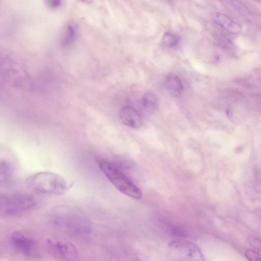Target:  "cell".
I'll return each mask as SVG.
<instances>
[{
  "label": "cell",
  "instance_id": "19",
  "mask_svg": "<svg viewBox=\"0 0 261 261\" xmlns=\"http://www.w3.org/2000/svg\"><path fill=\"white\" fill-rule=\"evenodd\" d=\"M134 261H141V260H134Z\"/></svg>",
  "mask_w": 261,
  "mask_h": 261
},
{
  "label": "cell",
  "instance_id": "14",
  "mask_svg": "<svg viewBox=\"0 0 261 261\" xmlns=\"http://www.w3.org/2000/svg\"><path fill=\"white\" fill-rule=\"evenodd\" d=\"M76 36L77 30L75 26L72 24L67 25L61 39V45L63 47L71 45L75 41Z\"/></svg>",
  "mask_w": 261,
  "mask_h": 261
},
{
  "label": "cell",
  "instance_id": "4",
  "mask_svg": "<svg viewBox=\"0 0 261 261\" xmlns=\"http://www.w3.org/2000/svg\"><path fill=\"white\" fill-rule=\"evenodd\" d=\"M53 224L62 231L73 236L84 237L91 232V226L88 220L76 213L58 214L53 219Z\"/></svg>",
  "mask_w": 261,
  "mask_h": 261
},
{
  "label": "cell",
  "instance_id": "8",
  "mask_svg": "<svg viewBox=\"0 0 261 261\" xmlns=\"http://www.w3.org/2000/svg\"><path fill=\"white\" fill-rule=\"evenodd\" d=\"M119 117L124 124L133 128H140L143 124L141 115L132 107H122L119 111Z\"/></svg>",
  "mask_w": 261,
  "mask_h": 261
},
{
  "label": "cell",
  "instance_id": "6",
  "mask_svg": "<svg viewBox=\"0 0 261 261\" xmlns=\"http://www.w3.org/2000/svg\"><path fill=\"white\" fill-rule=\"evenodd\" d=\"M14 248L24 256L36 258L40 255L39 244L34 239L21 233H15L11 238Z\"/></svg>",
  "mask_w": 261,
  "mask_h": 261
},
{
  "label": "cell",
  "instance_id": "11",
  "mask_svg": "<svg viewBox=\"0 0 261 261\" xmlns=\"http://www.w3.org/2000/svg\"><path fill=\"white\" fill-rule=\"evenodd\" d=\"M225 3L228 8L249 22H255L257 21V17L259 18L254 10L242 2L229 1Z\"/></svg>",
  "mask_w": 261,
  "mask_h": 261
},
{
  "label": "cell",
  "instance_id": "3",
  "mask_svg": "<svg viewBox=\"0 0 261 261\" xmlns=\"http://www.w3.org/2000/svg\"><path fill=\"white\" fill-rule=\"evenodd\" d=\"M37 199L28 194L13 193L2 196L0 212L7 216H16L28 212L38 206Z\"/></svg>",
  "mask_w": 261,
  "mask_h": 261
},
{
  "label": "cell",
  "instance_id": "5",
  "mask_svg": "<svg viewBox=\"0 0 261 261\" xmlns=\"http://www.w3.org/2000/svg\"><path fill=\"white\" fill-rule=\"evenodd\" d=\"M167 252L170 261H205L199 247L187 240H176L171 242Z\"/></svg>",
  "mask_w": 261,
  "mask_h": 261
},
{
  "label": "cell",
  "instance_id": "15",
  "mask_svg": "<svg viewBox=\"0 0 261 261\" xmlns=\"http://www.w3.org/2000/svg\"><path fill=\"white\" fill-rule=\"evenodd\" d=\"M142 104L147 110L153 111L156 109L158 105V99L155 94L148 92L143 95L142 99Z\"/></svg>",
  "mask_w": 261,
  "mask_h": 261
},
{
  "label": "cell",
  "instance_id": "12",
  "mask_svg": "<svg viewBox=\"0 0 261 261\" xmlns=\"http://www.w3.org/2000/svg\"><path fill=\"white\" fill-rule=\"evenodd\" d=\"M165 86L167 90L174 96H179L183 93L184 86L181 79L177 75H168L165 81Z\"/></svg>",
  "mask_w": 261,
  "mask_h": 261
},
{
  "label": "cell",
  "instance_id": "2",
  "mask_svg": "<svg viewBox=\"0 0 261 261\" xmlns=\"http://www.w3.org/2000/svg\"><path fill=\"white\" fill-rule=\"evenodd\" d=\"M99 167L110 182L121 192L135 199L143 197V192L112 163L102 160Z\"/></svg>",
  "mask_w": 261,
  "mask_h": 261
},
{
  "label": "cell",
  "instance_id": "9",
  "mask_svg": "<svg viewBox=\"0 0 261 261\" xmlns=\"http://www.w3.org/2000/svg\"><path fill=\"white\" fill-rule=\"evenodd\" d=\"M2 73L5 77L13 81V84L17 86L23 85V78H25V74L17 64L12 61H5L2 63Z\"/></svg>",
  "mask_w": 261,
  "mask_h": 261
},
{
  "label": "cell",
  "instance_id": "1",
  "mask_svg": "<svg viewBox=\"0 0 261 261\" xmlns=\"http://www.w3.org/2000/svg\"><path fill=\"white\" fill-rule=\"evenodd\" d=\"M28 184L34 191L47 194L61 195L69 189V185L63 177L48 172L38 173L32 176Z\"/></svg>",
  "mask_w": 261,
  "mask_h": 261
},
{
  "label": "cell",
  "instance_id": "13",
  "mask_svg": "<svg viewBox=\"0 0 261 261\" xmlns=\"http://www.w3.org/2000/svg\"><path fill=\"white\" fill-rule=\"evenodd\" d=\"M14 168L12 164L7 159L1 160L0 167V182L1 184H6L12 178L14 173Z\"/></svg>",
  "mask_w": 261,
  "mask_h": 261
},
{
  "label": "cell",
  "instance_id": "10",
  "mask_svg": "<svg viewBox=\"0 0 261 261\" xmlns=\"http://www.w3.org/2000/svg\"><path fill=\"white\" fill-rule=\"evenodd\" d=\"M213 20L217 25L230 34L237 35L242 31L241 26L225 14H215Z\"/></svg>",
  "mask_w": 261,
  "mask_h": 261
},
{
  "label": "cell",
  "instance_id": "7",
  "mask_svg": "<svg viewBox=\"0 0 261 261\" xmlns=\"http://www.w3.org/2000/svg\"><path fill=\"white\" fill-rule=\"evenodd\" d=\"M48 245L57 256L66 261H78L79 255L72 243L58 239H50Z\"/></svg>",
  "mask_w": 261,
  "mask_h": 261
},
{
  "label": "cell",
  "instance_id": "17",
  "mask_svg": "<svg viewBox=\"0 0 261 261\" xmlns=\"http://www.w3.org/2000/svg\"><path fill=\"white\" fill-rule=\"evenodd\" d=\"M245 255L248 261H261V253L253 249H247Z\"/></svg>",
  "mask_w": 261,
  "mask_h": 261
},
{
  "label": "cell",
  "instance_id": "16",
  "mask_svg": "<svg viewBox=\"0 0 261 261\" xmlns=\"http://www.w3.org/2000/svg\"><path fill=\"white\" fill-rule=\"evenodd\" d=\"M180 41L179 36L173 32L165 33L163 37L162 43L166 47L173 48L177 46Z\"/></svg>",
  "mask_w": 261,
  "mask_h": 261
},
{
  "label": "cell",
  "instance_id": "18",
  "mask_svg": "<svg viewBox=\"0 0 261 261\" xmlns=\"http://www.w3.org/2000/svg\"><path fill=\"white\" fill-rule=\"evenodd\" d=\"M46 3L48 8L52 9H57L62 5V2L59 0H51Z\"/></svg>",
  "mask_w": 261,
  "mask_h": 261
}]
</instances>
